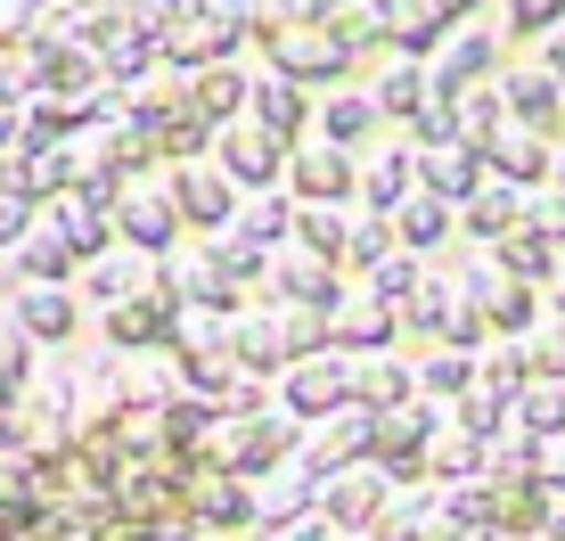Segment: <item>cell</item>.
I'll use <instances>...</instances> for the list:
<instances>
[{
  "label": "cell",
  "mask_w": 565,
  "mask_h": 541,
  "mask_svg": "<svg viewBox=\"0 0 565 541\" xmlns=\"http://www.w3.org/2000/svg\"><path fill=\"white\" fill-rule=\"evenodd\" d=\"M287 198L296 205H353L361 198V157L337 140H296L287 148Z\"/></svg>",
  "instance_id": "1"
},
{
  "label": "cell",
  "mask_w": 565,
  "mask_h": 541,
  "mask_svg": "<svg viewBox=\"0 0 565 541\" xmlns=\"http://www.w3.org/2000/svg\"><path fill=\"white\" fill-rule=\"evenodd\" d=\"M492 74H500V33L492 25H451L443 50L426 57V91H435V99H467V91H483Z\"/></svg>",
  "instance_id": "2"
},
{
  "label": "cell",
  "mask_w": 565,
  "mask_h": 541,
  "mask_svg": "<svg viewBox=\"0 0 565 541\" xmlns=\"http://www.w3.org/2000/svg\"><path fill=\"white\" fill-rule=\"evenodd\" d=\"M213 165L230 172V181H238V198H255V189H279L287 181V140H270L263 124H222L213 131Z\"/></svg>",
  "instance_id": "3"
},
{
  "label": "cell",
  "mask_w": 565,
  "mask_h": 541,
  "mask_svg": "<svg viewBox=\"0 0 565 541\" xmlns=\"http://www.w3.org/2000/svg\"><path fill=\"white\" fill-rule=\"evenodd\" d=\"M164 189H172V205H181V222L205 230V238L238 222V181H230L213 157H198V165H164Z\"/></svg>",
  "instance_id": "4"
},
{
  "label": "cell",
  "mask_w": 565,
  "mask_h": 541,
  "mask_svg": "<svg viewBox=\"0 0 565 541\" xmlns=\"http://www.w3.org/2000/svg\"><path fill=\"white\" fill-rule=\"evenodd\" d=\"M115 238H124L131 255H172V246H181V205H172V189L131 181L124 198H115Z\"/></svg>",
  "instance_id": "5"
},
{
  "label": "cell",
  "mask_w": 565,
  "mask_h": 541,
  "mask_svg": "<svg viewBox=\"0 0 565 541\" xmlns=\"http://www.w3.org/2000/svg\"><path fill=\"white\" fill-rule=\"evenodd\" d=\"M263 57H270V74H287V83H303V91H337L344 74H353V57L328 42V25L279 33V42H263Z\"/></svg>",
  "instance_id": "6"
},
{
  "label": "cell",
  "mask_w": 565,
  "mask_h": 541,
  "mask_svg": "<svg viewBox=\"0 0 565 541\" xmlns=\"http://www.w3.org/2000/svg\"><path fill=\"white\" fill-rule=\"evenodd\" d=\"M483 172L492 181H509V189H541L550 181V165H557V148H550V131H524V124H500L492 140L476 148Z\"/></svg>",
  "instance_id": "7"
},
{
  "label": "cell",
  "mask_w": 565,
  "mask_h": 541,
  "mask_svg": "<svg viewBox=\"0 0 565 541\" xmlns=\"http://www.w3.org/2000/svg\"><path fill=\"white\" fill-rule=\"evenodd\" d=\"M246 124H263L270 140H311V91L303 83H287V74H255V83H246Z\"/></svg>",
  "instance_id": "8"
},
{
  "label": "cell",
  "mask_w": 565,
  "mask_h": 541,
  "mask_svg": "<svg viewBox=\"0 0 565 541\" xmlns=\"http://www.w3.org/2000/svg\"><path fill=\"white\" fill-rule=\"evenodd\" d=\"M492 83H500V99H509V124H524V131H565V83H557V74L509 66V74H492Z\"/></svg>",
  "instance_id": "9"
},
{
  "label": "cell",
  "mask_w": 565,
  "mask_h": 541,
  "mask_svg": "<svg viewBox=\"0 0 565 541\" xmlns=\"http://www.w3.org/2000/svg\"><path fill=\"white\" fill-rule=\"evenodd\" d=\"M385 131V115H377V99L369 91H353V83H337V91H320V107H311V140H337V148H369Z\"/></svg>",
  "instance_id": "10"
},
{
  "label": "cell",
  "mask_w": 565,
  "mask_h": 541,
  "mask_svg": "<svg viewBox=\"0 0 565 541\" xmlns=\"http://www.w3.org/2000/svg\"><path fill=\"white\" fill-rule=\"evenodd\" d=\"M369 9H377L385 57H418V66H426V57L443 50V33H451V25H443L435 9H426V0H369Z\"/></svg>",
  "instance_id": "11"
},
{
  "label": "cell",
  "mask_w": 565,
  "mask_h": 541,
  "mask_svg": "<svg viewBox=\"0 0 565 541\" xmlns=\"http://www.w3.org/2000/svg\"><path fill=\"white\" fill-rule=\"evenodd\" d=\"M483 181H492V172H483V157H476L467 140H451V148H418V189H426V198H443L451 214L476 198Z\"/></svg>",
  "instance_id": "12"
},
{
  "label": "cell",
  "mask_w": 565,
  "mask_h": 541,
  "mask_svg": "<svg viewBox=\"0 0 565 541\" xmlns=\"http://www.w3.org/2000/svg\"><path fill=\"white\" fill-rule=\"evenodd\" d=\"M246 83H255V74H246L238 57H222V66H198V74H181V99L198 107L213 131H222V124H238V115H246Z\"/></svg>",
  "instance_id": "13"
},
{
  "label": "cell",
  "mask_w": 565,
  "mask_h": 541,
  "mask_svg": "<svg viewBox=\"0 0 565 541\" xmlns=\"http://www.w3.org/2000/svg\"><path fill=\"white\" fill-rule=\"evenodd\" d=\"M50 230L74 246V255H107L115 246V205H90L83 189H66V198H50Z\"/></svg>",
  "instance_id": "14"
},
{
  "label": "cell",
  "mask_w": 565,
  "mask_h": 541,
  "mask_svg": "<svg viewBox=\"0 0 565 541\" xmlns=\"http://www.w3.org/2000/svg\"><path fill=\"white\" fill-rule=\"evenodd\" d=\"M411 189H418V148H411V140H385L377 157L361 165V198L377 205V214H394Z\"/></svg>",
  "instance_id": "15"
},
{
  "label": "cell",
  "mask_w": 565,
  "mask_h": 541,
  "mask_svg": "<svg viewBox=\"0 0 565 541\" xmlns=\"http://www.w3.org/2000/svg\"><path fill=\"white\" fill-rule=\"evenodd\" d=\"M74 320H83V312H74V296H66V287H50V279H25V287H17V328H25L33 344L74 337Z\"/></svg>",
  "instance_id": "16"
},
{
  "label": "cell",
  "mask_w": 565,
  "mask_h": 541,
  "mask_svg": "<svg viewBox=\"0 0 565 541\" xmlns=\"http://www.w3.org/2000/svg\"><path fill=\"white\" fill-rule=\"evenodd\" d=\"M369 99H377L385 124H411V115L435 99V91H426V66H418V57H385L377 83H369Z\"/></svg>",
  "instance_id": "17"
},
{
  "label": "cell",
  "mask_w": 565,
  "mask_h": 541,
  "mask_svg": "<svg viewBox=\"0 0 565 541\" xmlns=\"http://www.w3.org/2000/svg\"><path fill=\"white\" fill-rule=\"evenodd\" d=\"M230 230L270 255L279 238H296V198H287V189H255V198H238V222H230Z\"/></svg>",
  "instance_id": "18"
},
{
  "label": "cell",
  "mask_w": 565,
  "mask_h": 541,
  "mask_svg": "<svg viewBox=\"0 0 565 541\" xmlns=\"http://www.w3.org/2000/svg\"><path fill=\"white\" fill-rule=\"evenodd\" d=\"M344 394H353V378H344L337 361H303V370H287V411H296V418L337 411Z\"/></svg>",
  "instance_id": "19"
},
{
  "label": "cell",
  "mask_w": 565,
  "mask_h": 541,
  "mask_svg": "<svg viewBox=\"0 0 565 541\" xmlns=\"http://www.w3.org/2000/svg\"><path fill=\"white\" fill-rule=\"evenodd\" d=\"M459 222L476 230V238H492V246H500V238H509V230L524 222V189H509V181H483L476 198L459 205Z\"/></svg>",
  "instance_id": "20"
},
{
  "label": "cell",
  "mask_w": 565,
  "mask_h": 541,
  "mask_svg": "<svg viewBox=\"0 0 565 541\" xmlns=\"http://www.w3.org/2000/svg\"><path fill=\"white\" fill-rule=\"evenodd\" d=\"M17 270H25V279H50V287H66L74 270H83V255H74V246L57 238L50 222H33V230H25V246H17Z\"/></svg>",
  "instance_id": "21"
},
{
  "label": "cell",
  "mask_w": 565,
  "mask_h": 541,
  "mask_svg": "<svg viewBox=\"0 0 565 541\" xmlns=\"http://www.w3.org/2000/svg\"><path fill=\"white\" fill-rule=\"evenodd\" d=\"M270 270H279V287H287L296 304H311V312H328V304H337V263H320V255H303V246H296V255L270 263Z\"/></svg>",
  "instance_id": "22"
},
{
  "label": "cell",
  "mask_w": 565,
  "mask_h": 541,
  "mask_svg": "<svg viewBox=\"0 0 565 541\" xmlns=\"http://www.w3.org/2000/svg\"><path fill=\"white\" fill-rule=\"evenodd\" d=\"M344 238H353V222H344V205H296V246L320 263H344Z\"/></svg>",
  "instance_id": "23"
},
{
  "label": "cell",
  "mask_w": 565,
  "mask_h": 541,
  "mask_svg": "<svg viewBox=\"0 0 565 541\" xmlns=\"http://www.w3.org/2000/svg\"><path fill=\"white\" fill-rule=\"evenodd\" d=\"M443 230H451V205L426 198V189H411V198L394 205V238L411 246V255H418V246H443Z\"/></svg>",
  "instance_id": "24"
},
{
  "label": "cell",
  "mask_w": 565,
  "mask_h": 541,
  "mask_svg": "<svg viewBox=\"0 0 565 541\" xmlns=\"http://www.w3.org/2000/svg\"><path fill=\"white\" fill-rule=\"evenodd\" d=\"M500 270H509V279H524V287H533V279H557V246L550 238H541V230H509V238H500Z\"/></svg>",
  "instance_id": "25"
},
{
  "label": "cell",
  "mask_w": 565,
  "mask_h": 541,
  "mask_svg": "<svg viewBox=\"0 0 565 541\" xmlns=\"http://www.w3.org/2000/svg\"><path fill=\"white\" fill-rule=\"evenodd\" d=\"M140 279H148V263L131 255V246H124V255H90V270H83V287H90L99 304H124V296H140Z\"/></svg>",
  "instance_id": "26"
},
{
  "label": "cell",
  "mask_w": 565,
  "mask_h": 541,
  "mask_svg": "<svg viewBox=\"0 0 565 541\" xmlns=\"http://www.w3.org/2000/svg\"><path fill=\"white\" fill-rule=\"evenodd\" d=\"M451 107H459V140H467V148H483L500 124H509V99H500V83L467 91V99H451Z\"/></svg>",
  "instance_id": "27"
},
{
  "label": "cell",
  "mask_w": 565,
  "mask_h": 541,
  "mask_svg": "<svg viewBox=\"0 0 565 541\" xmlns=\"http://www.w3.org/2000/svg\"><path fill=\"white\" fill-rule=\"evenodd\" d=\"M255 517V500H246L238 476H205L198 485V526H246Z\"/></svg>",
  "instance_id": "28"
},
{
  "label": "cell",
  "mask_w": 565,
  "mask_h": 541,
  "mask_svg": "<svg viewBox=\"0 0 565 541\" xmlns=\"http://www.w3.org/2000/svg\"><path fill=\"white\" fill-rule=\"evenodd\" d=\"M320 25H328V42H337L344 57H361V50H385V33H377V9H369V0H353V9H328Z\"/></svg>",
  "instance_id": "29"
},
{
  "label": "cell",
  "mask_w": 565,
  "mask_h": 541,
  "mask_svg": "<svg viewBox=\"0 0 565 541\" xmlns=\"http://www.w3.org/2000/svg\"><path fill=\"white\" fill-rule=\"evenodd\" d=\"M287 452V427H279V418H255V427H246V435H230L222 443V468H263V459H279Z\"/></svg>",
  "instance_id": "30"
},
{
  "label": "cell",
  "mask_w": 565,
  "mask_h": 541,
  "mask_svg": "<svg viewBox=\"0 0 565 541\" xmlns=\"http://www.w3.org/2000/svg\"><path fill=\"white\" fill-rule=\"evenodd\" d=\"M230 353H238L246 370H279L287 337H279V320H238V328H230Z\"/></svg>",
  "instance_id": "31"
},
{
  "label": "cell",
  "mask_w": 565,
  "mask_h": 541,
  "mask_svg": "<svg viewBox=\"0 0 565 541\" xmlns=\"http://www.w3.org/2000/svg\"><path fill=\"white\" fill-rule=\"evenodd\" d=\"M385 255H394V214L353 222V238H344V270H377Z\"/></svg>",
  "instance_id": "32"
},
{
  "label": "cell",
  "mask_w": 565,
  "mask_h": 541,
  "mask_svg": "<svg viewBox=\"0 0 565 541\" xmlns=\"http://www.w3.org/2000/svg\"><path fill=\"white\" fill-rule=\"evenodd\" d=\"M296 25H320V17H311V0H255L246 42H279V33H296Z\"/></svg>",
  "instance_id": "33"
},
{
  "label": "cell",
  "mask_w": 565,
  "mask_h": 541,
  "mask_svg": "<svg viewBox=\"0 0 565 541\" xmlns=\"http://www.w3.org/2000/svg\"><path fill=\"white\" fill-rule=\"evenodd\" d=\"M500 17H509L516 42H541V33L565 25V0H500Z\"/></svg>",
  "instance_id": "34"
},
{
  "label": "cell",
  "mask_w": 565,
  "mask_h": 541,
  "mask_svg": "<svg viewBox=\"0 0 565 541\" xmlns=\"http://www.w3.org/2000/svg\"><path fill=\"white\" fill-rule=\"evenodd\" d=\"M402 131H411V148H451V140H459V107H451V99H426Z\"/></svg>",
  "instance_id": "35"
},
{
  "label": "cell",
  "mask_w": 565,
  "mask_h": 541,
  "mask_svg": "<svg viewBox=\"0 0 565 541\" xmlns=\"http://www.w3.org/2000/svg\"><path fill=\"white\" fill-rule=\"evenodd\" d=\"M33 378V337L25 328H0V402H17Z\"/></svg>",
  "instance_id": "36"
},
{
  "label": "cell",
  "mask_w": 565,
  "mask_h": 541,
  "mask_svg": "<svg viewBox=\"0 0 565 541\" xmlns=\"http://www.w3.org/2000/svg\"><path fill=\"white\" fill-rule=\"evenodd\" d=\"M337 337H344V344H361V353H369V344H385V337H394V312H385V304L369 296V304H353V312L337 320Z\"/></svg>",
  "instance_id": "37"
},
{
  "label": "cell",
  "mask_w": 565,
  "mask_h": 541,
  "mask_svg": "<svg viewBox=\"0 0 565 541\" xmlns=\"http://www.w3.org/2000/svg\"><path fill=\"white\" fill-rule=\"evenodd\" d=\"M33 222H42V205H33V198H17V189H0V255H17Z\"/></svg>",
  "instance_id": "38"
},
{
  "label": "cell",
  "mask_w": 565,
  "mask_h": 541,
  "mask_svg": "<svg viewBox=\"0 0 565 541\" xmlns=\"http://www.w3.org/2000/svg\"><path fill=\"white\" fill-rule=\"evenodd\" d=\"M369 287H377V304H394V296H418V255H385L377 270H369Z\"/></svg>",
  "instance_id": "39"
},
{
  "label": "cell",
  "mask_w": 565,
  "mask_h": 541,
  "mask_svg": "<svg viewBox=\"0 0 565 541\" xmlns=\"http://www.w3.org/2000/svg\"><path fill=\"white\" fill-rule=\"evenodd\" d=\"M524 230H541V238H565V189H550V198H541V189H524Z\"/></svg>",
  "instance_id": "40"
},
{
  "label": "cell",
  "mask_w": 565,
  "mask_h": 541,
  "mask_svg": "<svg viewBox=\"0 0 565 541\" xmlns=\"http://www.w3.org/2000/svg\"><path fill=\"white\" fill-rule=\"evenodd\" d=\"M303 500H311V485H303V476H287V485H270V492H263V517H270V526H287Z\"/></svg>",
  "instance_id": "41"
},
{
  "label": "cell",
  "mask_w": 565,
  "mask_h": 541,
  "mask_svg": "<svg viewBox=\"0 0 565 541\" xmlns=\"http://www.w3.org/2000/svg\"><path fill=\"white\" fill-rule=\"evenodd\" d=\"M402 385H411V378L377 361V370H361V385H353V394H361V402H402Z\"/></svg>",
  "instance_id": "42"
},
{
  "label": "cell",
  "mask_w": 565,
  "mask_h": 541,
  "mask_svg": "<svg viewBox=\"0 0 565 541\" xmlns=\"http://www.w3.org/2000/svg\"><path fill=\"white\" fill-rule=\"evenodd\" d=\"M533 361H541L550 378H565V328H541V337H533Z\"/></svg>",
  "instance_id": "43"
},
{
  "label": "cell",
  "mask_w": 565,
  "mask_h": 541,
  "mask_svg": "<svg viewBox=\"0 0 565 541\" xmlns=\"http://www.w3.org/2000/svg\"><path fill=\"white\" fill-rule=\"evenodd\" d=\"M426 9H435V17H443V25H476V17H483V9H492V0H426Z\"/></svg>",
  "instance_id": "44"
},
{
  "label": "cell",
  "mask_w": 565,
  "mask_h": 541,
  "mask_svg": "<svg viewBox=\"0 0 565 541\" xmlns=\"http://www.w3.org/2000/svg\"><path fill=\"white\" fill-rule=\"evenodd\" d=\"M426 385H443V394H459V385H467V361H459V353H443L435 370H426Z\"/></svg>",
  "instance_id": "45"
},
{
  "label": "cell",
  "mask_w": 565,
  "mask_h": 541,
  "mask_svg": "<svg viewBox=\"0 0 565 541\" xmlns=\"http://www.w3.org/2000/svg\"><path fill=\"white\" fill-rule=\"evenodd\" d=\"M541 74H557V83H565V25L541 33Z\"/></svg>",
  "instance_id": "46"
},
{
  "label": "cell",
  "mask_w": 565,
  "mask_h": 541,
  "mask_svg": "<svg viewBox=\"0 0 565 541\" xmlns=\"http://www.w3.org/2000/svg\"><path fill=\"white\" fill-rule=\"evenodd\" d=\"M17 140H25V115H17V107H0V157H9Z\"/></svg>",
  "instance_id": "47"
},
{
  "label": "cell",
  "mask_w": 565,
  "mask_h": 541,
  "mask_svg": "<svg viewBox=\"0 0 565 541\" xmlns=\"http://www.w3.org/2000/svg\"><path fill=\"white\" fill-rule=\"evenodd\" d=\"M369 500H377V492H369V485H344V492H337V517H361V509H369Z\"/></svg>",
  "instance_id": "48"
},
{
  "label": "cell",
  "mask_w": 565,
  "mask_h": 541,
  "mask_svg": "<svg viewBox=\"0 0 565 541\" xmlns=\"http://www.w3.org/2000/svg\"><path fill=\"white\" fill-rule=\"evenodd\" d=\"M148 9H164V17H189V9H198V0H148Z\"/></svg>",
  "instance_id": "49"
},
{
  "label": "cell",
  "mask_w": 565,
  "mask_h": 541,
  "mask_svg": "<svg viewBox=\"0 0 565 541\" xmlns=\"http://www.w3.org/2000/svg\"><path fill=\"white\" fill-rule=\"evenodd\" d=\"M328 9H353V0H311V17H328Z\"/></svg>",
  "instance_id": "50"
},
{
  "label": "cell",
  "mask_w": 565,
  "mask_h": 541,
  "mask_svg": "<svg viewBox=\"0 0 565 541\" xmlns=\"http://www.w3.org/2000/svg\"><path fill=\"white\" fill-rule=\"evenodd\" d=\"M550 189H565V157H557V165H550Z\"/></svg>",
  "instance_id": "51"
},
{
  "label": "cell",
  "mask_w": 565,
  "mask_h": 541,
  "mask_svg": "<svg viewBox=\"0 0 565 541\" xmlns=\"http://www.w3.org/2000/svg\"><path fill=\"white\" fill-rule=\"evenodd\" d=\"M557 304H565V296H557Z\"/></svg>",
  "instance_id": "52"
}]
</instances>
